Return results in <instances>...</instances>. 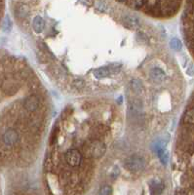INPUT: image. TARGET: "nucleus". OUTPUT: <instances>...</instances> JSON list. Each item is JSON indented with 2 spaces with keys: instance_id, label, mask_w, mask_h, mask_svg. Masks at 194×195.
<instances>
[{
  "instance_id": "nucleus-22",
  "label": "nucleus",
  "mask_w": 194,
  "mask_h": 195,
  "mask_svg": "<svg viewBox=\"0 0 194 195\" xmlns=\"http://www.w3.org/2000/svg\"><path fill=\"white\" fill-rule=\"evenodd\" d=\"M6 22H4V26H3V30H10V28H11V22H10V20L6 18Z\"/></svg>"
},
{
  "instance_id": "nucleus-18",
  "label": "nucleus",
  "mask_w": 194,
  "mask_h": 195,
  "mask_svg": "<svg viewBox=\"0 0 194 195\" xmlns=\"http://www.w3.org/2000/svg\"><path fill=\"white\" fill-rule=\"evenodd\" d=\"M112 193V189L109 185H104L102 186V188L99 191V194H104V195H107V194H111Z\"/></svg>"
},
{
  "instance_id": "nucleus-19",
  "label": "nucleus",
  "mask_w": 194,
  "mask_h": 195,
  "mask_svg": "<svg viewBox=\"0 0 194 195\" xmlns=\"http://www.w3.org/2000/svg\"><path fill=\"white\" fill-rule=\"evenodd\" d=\"M96 7L98 8V10H100L102 12H106L107 11V5L102 1H97L96 2Z\"/></svg>"
},
{
  "instance_id": "nucleus-12",
  "label": "nucleus",
  "mask_w": 194,
  "mask_h": 195,
  "mask_svg": "<svg viewBox=\"0 0 194 195\" xmlns=\"http://www.w3.org/2000/svg\"><path fill=\"white\" fill-rule=\"evenodd\" d=\"M123 22L124 24H127V26L130 27H135L139 26V19L137 17H134V16H129V15L124 16Z\"/></svg>"
},
{
  "instance_id": "nucleus-9",
  "label": "nucleus",
  "mask_w": 194,
  "mask_h": 195,
  "mask_svg": "<svg viewBox=\"0 0 194 195\" xmlns=\"http://www.w3.org/2000/svg\"><path fill=\"white\" fill-rule=\"evenodd\" d=\"M44 20L42 17L40 16H36L35 18L32 20V28L36 33H40L42 32L44 30Z\"/></svg>"
},
{
  "instance_id": "nucleus-17",
  "label": "nucleus",
  "mask_w": 194,
  "mask_h": 195,
  "mask_svg": "<svg viewBox=\"0 0 194 195\" xmlns=\"http://www.w3.org/2000/svg\"><path fill=\"white\" fill-rule=\"evenodd\" d=\"M122 65L121 64H111L108 65V69L110 73H118L121 70Z\"/></svg>"
},
{
  "instance_id": "nucleus-1",
  "label": "nucleus",
  "mask_w": 194,
  "mask_h": 195,
  "mask_svg": "<svg viewBox=\"0 0 194 195\" xmlns=\"http://www.w3.org/2000/svg\"><path fill=\"white\" fill-rule=\"evenodd\" d=\"M124 167L126 170L132 173H138L141 172L146 168V160L143 156L141 155H132L128 157L123 162Z\"/></svg>"
},
{
  "instance_id": "nucleus-23",
  "label": "nucleus",
  "mask_w": 194,
  "mask_h": 195,
  "mask_svg": "<svg viewBox=\"0 0 194 195\" xmlns=\"http://www.w3.org/2000/svg\"><path fill=\"white\" fill-rule=\"evenodd\" d=\"M186 73L188 74V75H190V76L194 75V65L193 64H190L188 66L187 70H186Z\"/></svg>"
},
{
  "instance_id": "nucleus-2",
  "label": "nucleus",
  "mask_w": 194,
  "mask_h": 195,
  "mask_svg": "<svg viewBox=\"0 0 194 195\" xmlns=\"http://www.w3.org/2000/svg\"><path fill=\"white\" fill-rule=\"evenodd\" d=\"M105 144L97 140L89 143L88 146H86V151H87L88 156L92 157V158H100L105 153Z\"/></svg>"
},
{
  "instance_id": "nucleus-11",
  "label": "nucleus",
  "mask_w": 194,
  "mask_h": 195,
  "mask_svg": "<svg viewBox=\"0 0 194 195\" xmlns=\"http://www.w3.org/2000/svg\"><path fill=\"white\" fill-rule=\"evenodd\" d=\"M150 188L152 189V193H161L164 188V184L159 180H153L149 182Z\"/></svg>"
},
{
  "instance_id": "nucleus-10",
  "label": "nucleus",
  "mask_w": 194,
  "mask_h": 195,
  "mask_svg": "<svg viewBox=\"0 0 194 195\" xmlns=\"http://www.w3.org/2000/svg\"><path fill=\"white\" fill-rule=\"evenodd\" d=\"M131 88L133 89V91L138 95H142L144 92L143 85L141 80L139 79H133L131 82Z\"/></svg>"
},
{
  "instance_id": "nucleus-13",
  "label": "nucleus",
  "mask_w": 194,
  "mask_h": 195,
  "mask_svg": "<svg viewBox=\"0 0 194 195\" xmlns=\"http://www.w3.org/2000/svg\"><path fill=\"white\" fill-rule=\"evenodd\" d=\"M110 74L108 66H102V68H99L94 71V75L98 79H101V78H104L108 76Z\"/></svg>"
},
{
  "instance_id": "nucleus-6",
  "label": "nucleus",
  "mask_w": 194,
  "mask_h": 195,
  "mask_svg": "<svg viewBox=\"0 0 194 195\" xmlns=\"http://www.w3.org/2000/svg\"><path fill=\"white\" fill-rule=\"evenodd\" d=\"M40 106V101L38 97L36 96H28L24 99L23 101V107L27 110L30 111V112H33L36 111L39 109Z\"/></svg>"
},
{
  "instance_id": "nucleus-7",
  "label": "nucleus",
  "mask_w": 194,
  "mask_h": 195,
  "mask_svg": "<svg viewBox=\"0 0 194 195\" xmlns=\"http://www.w3.org/2000/svg\"><path fill=\"white\" fill-rule=\"evenodd\" d=\"M150 79L155 83H161L166 77V73L160 68H153L149 72Z\"/></svg>"
},
{
  "instance_id": "nucleus-16",
  "label": "nucleus",
  "mask_w": 194,
  "mask_h": 195,
  "mask_svg": "<svg viewBox=\"0 0 194 195\" xmlns=\"http://www.w3.org/2000/svg\"><path fill=\"white\" fill-rule=\"evenodd\" d=\"M170 46L175 51H180V50H181V47H183V44H181L180 40L177 38H173L170 41Z\"/></svg>"
},
{
  "instance_id": "nucleus-8",
  "label": "nucleus",
  "mask_w": 194,
  "mask_h": 195,
  "mask_svg": "<svg viewBox=\"0 0 194 195\" xmlns=\"http://www.w3.org/2000/svg\"><path fill=\"white\" fill-rule=\"evenodd\" d=\"M30 15V8L24 3H19L15 7V16L19 19H26Z\"/></svg>"
},
{
  "instance_id": "nucleus-14",
  "label": "nucleus",
  "mask_w": 194,
  "mask_h": 195,
  "mask_svg": "<svg viewBox=\"0 0 194 195\" xmlns=\"http://www.w3.org/2000/svg\"><path fill=\"white\" fill-rule=\"evenodd\" d=\"M183 122L186 124H194V106L186 110L183 116Z\"/></svg>"
},
{
  "instance_id": "nucleus-21",
  "label": "nucleus",
  "mask_w": 194,
  "mask_h": 195,
  "mask_svg": "<svg viewBox=\"0 0 194 195\" xmlns=\"http://www.w3.org/2000/svg\"><path fill=\"white\" fill-rule=\"evenodd\" d=\"M73 86L75 87V88H77V89L83 88V87H84V81L81 80V79H75L73 81Z\"/></svg>"
},
{
  "instance_id": "nucleus-3",
  "label": "nucleus",
  "mask_w": 194,
  "mask_h": 195,
  "mask_svg": "<svg viewBox=\"0 0 194 195\" xmlns=\"http://www.w3.org/2000/svg\"><path fill=\"white\" fill-rule=\"evenodd\" d=\"M64 160L70 167H77L82 161V155L77 149H69L64 153Z\"/></svg>"
},
{
  "instance_id": "nucleus-20",
  "label": "nucleus",
  "mask_w": 194,
  "mask_h": 195,
  "mask_svg": "<svg viewBox=\"0 0 194 195\" xmlns=\"http://www.w3.org/2000/svg\"><path fill=\"white\" fill-rule=\"evenodd\" d=\"M159 158H160L161 163H162L163 165H167L168 160H169V154H168L166 151H164L162 154L159 156Z\"/></svg>"
},
{
  "instance_id": "nucleus-5",
  "label": "nucleus",
  "mask_w": 194,
  "mask_h": 195,
  "mask_svg": "<svg viewBox=\"0 0 194 195\" xmlns=\"http://www.w3.org/2000/svg\"><path fill=\"white\" fill-rule=\"evenodd\" d=\"M129 110L131 114L135 117H139L142 116V110H143V103L141 99H133L129 102Z\"/></svg>"
},
{
  "instance_id": "nucleus-4",
  "label": "nucleus",
  "mask_w": 194,
  "mask_h": 195,
  "mask_svg": "<svg viewBox=\"0 0 194 195\" xmlns=\"http://www.w3.org/2000/svg\"><path fill=\"white\" fill-rule=\"evenodd\" d=\"M19 134L14 129H8L3 133L2 142L6 146H13L19 142Z\"/></svg>"
},
{
  "instance_id": "nucleus-15",
  "label": "nucleus",
  "mask_w": 194,
  "mask_h": 195,
  "mask_svg": "<svg viewBox=\"0 0 194 195\" xmlns=\"http://www.w3.org/2000/svg\"><path fill=\"white\" fill-rule=\"evenodd\" d=\"M127 2L135 9H141L144 5V0H127Z\"/></svg>"
}]
</instances>
